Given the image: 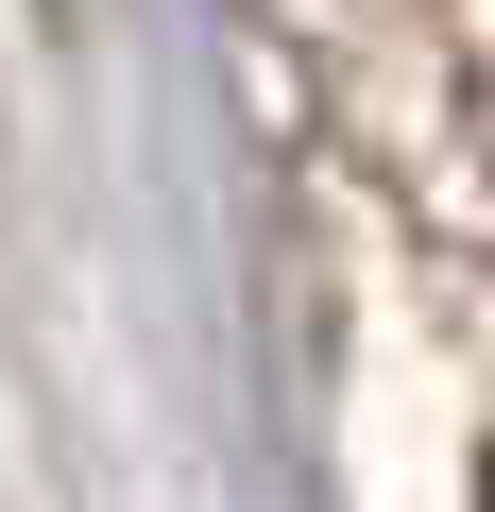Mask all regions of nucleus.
Wrapping results in <instances>:
<instances>
[{"label":"nucleus","mask_w":495,"mask_h":512,"mask_svg":"<svg viewBox=\"0 0 495 512\" xmlns=\"http://www.w3.org/2000/svg\"><path fill=\"white\" fill-rule=\"evenodd\" d=\"M478 512H495V461H478Z\"/></svg>","instance_id":"f257e3e1"}]
</instances>
